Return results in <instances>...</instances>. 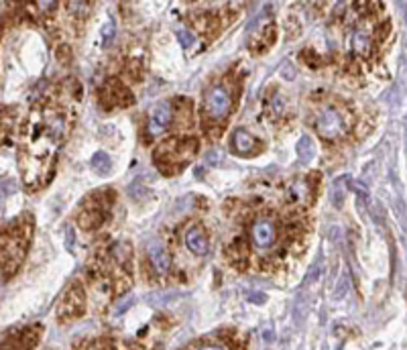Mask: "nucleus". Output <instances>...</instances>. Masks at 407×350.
<instances>
[{"instance_id": "nucleus-1", "label": "nucleus", "mask_w": 407, "mask_h": 350, "mask_svg": "<svg viewBox=\"0 0 407 350\" xmlns=\"http://www.w3.org/2000/svg\"><path fill=\"white\" fill-rule=\"evenodd\" d=\"M279 242V226L273 218H259L250 228V244L257 252H269Z\"/></svg>"}, {"instance_id": "nucleus-2", "label": "nucleus", "mask_w": 407, "mask_h": 350, "mask_svg": "<svg viewBox=\"0 0 407 350\" xmlns=\"http://www.w3.org/2000/svg\"><path fill=\"white\" fill-rule=\"evenodd\" d=\"M86 309V297H84V289L80 285H72V287L66 291V295L61 297L59 305H57V317L61 322H70L80 317Z\"/></svg>"}, {"instance_id": "nucleus-3", "label": "nucleus", "mask_w": 407, "mask_h": 350, "mask_svg": "<svg viewBox=\"0 0 407 350\" xmlns=\"http://www.w3.org/2000/svg\"><path fill=\"white\" fill-rule=\"evenodd\" d=\"M316 131L322 139L326 141H334L340 139L344 133H346V122L340 116V112L336 108H324L322 114L318 116L316 122Z\"/></svg>"}, {"instance_id": "nucleus-4", "label": "nucleus", "mask_w": 407, "mask_h": 350, "mask_svg": "<svg viewBox=\"0 0 407 350\" xmlns=\"http://www.w3.org/2000/svg\"><path fill=\"white\" fill-rule=\"evenodd\" d=\"M230 112V94L222 86H214L206 94V114L212 120H224Z\"/></svg>"}, {"instance_id": "nucleus-5", "label": "nucleus", "mask_w": 407, "mask_h": 350, "mask_svg": "<svg viewBox=\"0 0 407 350\" xmlns=\"http://www.w3.org/2000/svg\"><path fill=\"white\" fill-rule=\"evenodd\" d=\"M171 124V106L167 102L155 104L149 112V122H147V131L151 137H159L167 126Z\"/></svg>"}, {"instance_id": "nucleus-6", "label": "nucleus", "mask_w": 407, "mask_h": 350, "mask_svg": "<svg viewBox=\"0 0 407 350\" xmlns=\"http://www.w3.org/2000/svg\"><path fill=\"white\" fill-rule=\"evenodd\" d=\"M147 257H149L151 269L157 275H167L171 271V257L161 242H151L147 246Z\"/></svg>"}, {"instance_id": "nucleus-7", "label": "nucleus", "mask_w": 407, "mask_h": 350, "mask_svg": "<svg viewBox=\"0 0 407 350\" xmlns=\"http://www.w3.org/2000/svg\"><path fill=\"white\" fill-rule=\"evenodd\" d=\"M185 246L190 248L194 254H198V257H204V254H208V236L206 232L200 228V226H192L190 230L185 232Z\"/></svg>"}, {"instance_id": "nucleus-8", "label": "nucleus", "mask_w": 407, "mask_h": 350, "mask_svg": "<svg viewBox=\"0 0 407 350\" xmlns=\"http://www.w3.org/2000/svg\"><path fill=\"white\" fill-rule=\"evenodd\" d=\"M255 143H257L255 137L248 135L244 129H238V131H234V135H232V147H234V151H236L238 155H242V157H248L250 153H253Z\"/></svg>"}, {"instance_id": "nucleus-9", "label": "nucleus", "mask_w": 407, "mask_h": 350, "mask_svg": "<svg viewBox=\"0 0 407 350\" xmlns=\"http://www.w3.org/2000/svg\"><path fill=\"white\" fill-rule=\"evenodd\" d=\"M352 49H354L356 55L368 57V53H370V37H368V33H366L364 29L354 31V35H352Z\"/></svg>"}, {"instance_id": "nucleus-10", "label": "nucleus", "mask_w": 407, "mask_h": 350, "mask_svg": "<svg viewBox=\"0 0 407 350\" xmlns=\"http://www.w3.org/2000/svg\"><path fill=\"white\" fill-rule=\"evenodd\" d=\"M104 222V214L102 212H96V210H88L80 216V226L86 228V230H94L98 228L100 224Z\"/></svg>"}, {"instance_id": "nucleus-11", "label": "nucleus", "mask_w": 407, "mask_h": 350, "mask_svg": "<svg viewBox=\"0 0 407 350\" xmlns=\"http://www.w3.org/2000/svg\"><path fill=\"white\" fill-rule=\"evenodd\" d=\"M297 153H299L301 163H309L311 157H314V141L309 137H301L297 143Z\"/></svg>"}, {"instance_id": "nucleus-12", "label": "nucleus", "mask_w": 407, "mask_h": 350, "mask_svg": "<svg viewBox=\"0 0 407 350\" xmlns=\"http://www.w3.org/2000/svg\"><path fill=\"white\" fill-rule=\"evenodd\" d=\"M90 165L96 169L98 173H106L108 169H110V157L106 155V153H96L92 157V161H90Z\"/></svg>"}, {"instance_id": "nucleus-13", "label": "nucleus", "mask_w": 407, "mask_h": 350, "mask_svg": "<svg viewBox=\"0 0 407 350\" xmlns=\"http://www.w3.org/2000/svg\"><path fill=\"white\" fill-rule=\"evenodd\" d=\"M194 350H232V346L224 344V342H214V340H208V342H202L198 348Z\"/></svg>"}, {"instance_id": "nucleus-14", "label": "nucleus", "mask_w": 407, "mask_h": 350, "mask_svg": "<svg viewBox=\"0 0 407 350\" xmlns=\"http://www.w3.org/2000/svg\"><path fill=\"white\" fill-rule=\"evenodd\" d=\"M332 202L336 204V208H342V204H344V187H340V179L336 181V185L332 189Z\"/></svg>"}, {"instance_id": "nucleus-15", "label": "nucleus", "mask_w": 407, "mask_h": 350, "mask_svg": "<svg viewBox=\"0 0 407 350\" xmlns=\"http://www.w3.org/2000/svg\"><path fill=\"white\" fill-rule=\"evenodd\" d=\"M346 289H348V277H342V279L338 281V287L334 289V299H336V301L342 299L344 293H346Z\"/></svg>"}, {"instance_id": "nucleus-16", "label": "nucleus", "mask_w": 407, "mask_h": 350, "mask_svg": "<svg viewBox=\"0 0 407 350\" xmlns=\"http://www.w3.org/2000/svg\"><path fill=\"white\" fill-rule=\"evenodd\" d=\"M206 161H208V163H214V165H216V163H220V161H222V153L210 151V153L206 155Z\"/></svg>"}, {"instance_id": "nucleus-17", "label": "nucleus", "mask_w": 407, "mask_h": 350, "mask_svg": "<svg viewBox=\"0 0 407 350\" xmlns=\"http://www.w3.org/2000/svg\"><path fill=\"white\" fill-rule=\"evenodd\" d=\"M179 39H181V43H183V47H190L192 43H194V37H192V33H185V31H179Z\"/></svg>"}, {"instance_id": "nucleus-18", "label": "nucleus", "mask_w": 407, "mask_h": 350, "mask_svg": "<svg viewBox=\"0 0 407 350\" xmlns=\"http://www.w3.org/2000/svg\"><path fill=\"white\" fill-rule=\"evenodd\" d=\"M318 277H320V267H314V269L309 271V275L305 277V283H311V281H316Z\"/></svg>"}, {"instance_id": "nucleus-19", "label": "nucleus", "mask_w": 407, "mask_h": 350, "mask_svg": "<svg viewBox=\"0 0 407 350\" xmlns=\"http://www.w3.org/2000/svg\"><path fill=\"white\" fill-rule=\"evenodd\" d=\"M112 35H114V23L110 21V23H108V27L104 29V39H106V41H110V39H112Z\"/></svg>"}, {"instance_id": "nucleus-20", "label": "nucleus", "mask_w": 407, "mask_h": 350, "mask_svg": "<svg viewBox=\"0 0 407 350\" xmlns=\"http://www.w3.org/2000/svg\"><path fill=\"white\" fill-rule=\"evenodd\" d=\"M250 299H255V303H263L267 299L265 293H250Z\"/></svg>"}, {"instance_id": "nucleus-21", "label": "nucleus", "mask_w": 407, "mask_h": 350, "mask_svg": "<svg viewBox=\"0 0 407 350\" xmlns=\"http://www.w3.org/2000/svg\"><path fill=\"white\" fill-rule=\"evenodd\" d=\"M86 350H110L106 344H94V346H88Z\"/></svg>"}, {"instance_id": "nucleus-22", "label": "nucleus", "mask_w": 407, "mask_h": 350, "mask_svg": "<svg viewBox=\"0 0 407 350\" xmlns=\"http://www.w3.org/2000/svg\"><path fill=\"white\" fill-rule=\"evenodd\" d=\"M72 236H74V232H72V228L68 230V248H72Z\"/></svg>"}]
</instances>
